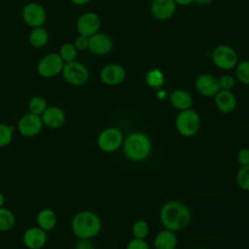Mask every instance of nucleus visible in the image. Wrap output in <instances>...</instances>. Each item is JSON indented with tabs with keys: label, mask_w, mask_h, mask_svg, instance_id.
Here are the masks:
<instances>
[{
	"label": "nucleus",
	"mask_w": 249,
	"mask_h": 249,
	"mask_svg": "<svg viewBox=\"0 0 249 249\" xmlns=\"http://www.w3.org/2000/svg\"><path fill=\"white\" fill-rule=\"evenodd\" d=\"M236 79L243 85H249V60L238 61L234 67Z\"/></svg>",
	"instance_id": "nucleus-28"
},
{
	"label": "nucleus",
	"mask_w": 249,
	"mask_h": 249,
	"mask_svg": "<svg viewBox=\"0 0 249 249\" xmlns=\"http://www.w3.org/2000/svg\"><path fill=\"white\" fill-rule=\"evenodd\" d=\"M48 106L49 105H48L47 99L41 95L33 96L28 101V104H27L28 112L35 114V115H39V116H41L43 114V112L47 109Z\"/></svg>",
	"instance_id": "nucleus-25"
},
{
	"label": "nucleus",
	"mask_w": 249,
	"mask_h": 249,
	"mask_svg": "<svg viewBox=\"0 0 249 249\" xmlns=\"http://www.w3.org/2000/svg\"><path fill=\"white\" fill-rule=\"evenodd\" d=\"M125 249H150V247L145 239L133 237L128 241Z\"/></svg>",
	"instance_id": "nucleus-32"
},
{
	"label": "nucleus",
	"mask_w": 249,
	"mask_h": 249,
	"mask_svg": "<svg viewBox=\"0 0 249 249\" xmlns=\"http://www.w3.org/2000/svg\"><path fill=\"white\" fill-rule=\"evenodd\" d=\"M218 80L221 89L231 90L235 86V78L232 75L224 74L220 78H218Z\"/></svg>",
	"instance_id": "nucleus-31"
},
{
	"label": "nucleus",
	"mask_w": 249,
	"mask_h": 249,
	"mask_svg": "<svg viewBox=\"0 0 249 249\" xmlns=\"http://www.w3.org/2000/svg\"><path fill=\"white\" fill-rule=\"evenodd\" d=\"M56 224V213L51 208H43L36 215V226H38L47 232L54 230Z\"/></svg>",
	"instance_id": "nucleus-20"
},
{
	"label": "nucleus",
	"mask_w": 249,
	"mask_h": 249,
	"mask_svg": "<svg viewBox=\"0 0 249 249\" xmlns=\"http://www.w3.org/2000/svg\"><path fill=\"white\" fill-rule=\"evenodd\" d=\"M50 40V35L48 30L43 27H35L32 28L31 32L28 35V41L30 45L35 49H42L47 46Z\"/></svg>",
	"instance_id": "nucleus-22"
},
{
	"label": "nucleus",
	"mask_w": 249,
	"mask_h": 249,
	"mask_svg": "<svg viewBox=\"0 0 249 249\" xmlns=\"http://www.w3.org/2000/svg\"><path fill=\"white\" fill-rule=\"evenodd\" d=\"M198 249H207V248H205V247H200V248H198Z\"/></svg>",
	"instance_id": "nucleus-41"
},
{
	"label": "nucleus",
	"mask_w": 249,
	"mask_h": 249,
	"mask_svg": "<svg viewBox=\"0 0 249 249\" xmlns=\"http://www.w3.org/2000/svg\"><path fill=\"white\" fill-rule=\"evenodd\" d=\"M101 26L100 17L93 12L82 14L76 20V29L80 35L90 37L97 33Z\"/></svg>",
	"instance_id": "nucleus-11"
},
{
	"label": "nucleus",
	"mask_w": 249,
	"mask_h": 249,
	"mask_svg": "<svg viewBox=\"0 0 249 249\" xmlns=\"http://www.w3.org/2000/svg\"><path fill=\"white\" fill-rule=\"evenodd\" d=\"M160 220L164 229L176 232L184 230L190 224L192 213L185 203L169 200L160 207Z\"/></svg>",
	"instance_id": "nucleus-1"
},
{
	"label": "nucleus",
	"mask_w": 249,
	"mask_h": 249,
	"mask_svg": "<svg viewBox=\"0 0 249 249\" xmlns=\"http://www.w3.org/2000/svg\"><path fill=\"white\" fill-rule=\"evenodd\" d=\"M123 142V132L116 126L104 128L99 132L96 139L97 147L104 153H114L118 151L122 147Z\"/></svg>",
	"instance_id": "nucleus-7"
},
{
	"label": "nucleus",
	"mask_w": 249,
	"mask_h": 249,
	"mask_svg": "<svg viewBox=\"0 0 249 249\" xmlns=\"http://www.w3.org/2000/svg\"><path fill=\"white\" fill-rule=\"evenodd\" d=\"M122 147L126 159L132 161H142L152 152V141L147 134L136 131L124 139Z\"/></svg>",
	"instance_id": "nucleus-3"
},
{
	"label": "nucleus",
	"mask_w": 249,
	"mask_h": 249,
	"mask_svg": "<svg viewBox=\"0 0 249 249\" xmlns=\"http://www.w3.org/2000/svg\"><path fill=\"white\" fill-rule=\"evenodd\" d=\"M78 53L79 52L75 48L74 44L69 43V42L62 44L58 51V54L61 57V59L64 61V63L76 60V58L78 56Z\"/></svg>",
	"instance_id": "nucleus-26"
},
{
	"label": "nucleus",
	"mask_w": 249,
	"mask_h": 249,
	"mask_svg": "<svg viewBox=\"0 0 249 249\" xmlns=\"http://www.w3.org/2000/svg\"><path fill=\"white\" fill-rule=\"evenodd\" d=\"M74 5H77V6H83V5H86L88 3H89L91 0H70Z\"/></svg>",
	"instance_id": "nucleus-39"
},
{
	"label": "nucleus",
	"mask_w": 249,
	"mask_h": 249,
	"mask_svg": "<svg viewBox=\"0 0 249 249\" xmlns=\"http://www.w3.org/2000/svg\"><path fill=\"white\" fill-rule=\"evenodd\" d=\"M61 75L63 80L73 87L84 86L89 79V71L88 67L77 60L64 63Z\"/></svg>",
	"instance_id": "nucleus-6"
},
{
	"label": "nucleus",
	"mask_w": 249,
	"mask_h": 249,
	"mask_svg": "<svg viewBox=\"0 0 249 249\" xmlns=\"http://www.w3.org/2000/svg\"><path fill=\"white\" fill-rule=\"evenodd\" d=\"M15 127L11 124L0 123V148L9 146L14 139Z\"/></svg>",
	"instance_id": "nucleus-27"
},
{
	"label": "nucleus",
	"mask_w": 249,
	"mask_h": 249,
	"mask_svg": "<svg viewBox=\"0 0 249 249\" xmlns=\"http://www.w3.org/2000/svg\"><path fill=\"white\" fill-rule=\"evenodd\" d=\"M16 225V216L12 210L3 206L0 207V231H11Z\"/></svg>",
	"instance_id": "nucleus-24"
},
{
	"label": "nucleus",
	"mask_w": 249,
	"mask_h": 249,
	"mask_svg": "<svg viewBox=\"0 0 249 249\" xmlns=\"http://www.w3.org/2000/svg\"><path fill=\"white\" fill-rule=\"evenodd\" d=\"M173 1L175 2L176 5H179V6H189L195 2V0H173Z\"/></svg>",
	"instance_id": "nucleus-37"
},
{
	"label": "nucleus",
	"mask_w": 249,
	"mask_h": 249,
	"mask_svg": "<svg viewBox=\"0 0 249 249\" xmlns=\"http://www.w3.org/2000/svg\"><path fill=\"white\" fill-rule=\"evenodd\" d=\"M177 9V5L173 0H153L151 4L152 16L160 20L165 21L170 19Z\"/></svg>",
	"instance_id": "nucleus-17"
},
{
	"label": "nucleus",
	"mask_w": 249,
	"mask_h": 249,
	"mask_svg": "<svg viewBox=\"0 0 249 249\" xmlns=\"http://www.w3.org/2000/svg\"><path fill=\"white\" fill-rule=\"evenodd\" d=\"M235 181L239 189L249 192V165L240 166L235 174Z\"/></svg>",
	"instance_id": "nucleus-29"
},
{
	"label": "nucleus",
	"mask_w": 249,
	"mask_h": 249,
	"mask_svg": "<svg viewBox=\"0 0 249 249\" xmlns=\"http://www.w3.org/2000/svg\"><path fill=\"white\" fill-rule=\"evenodd\" d=\"M99 78L100 81L106 86H118L125 80L126 71L121 64L110 63L101 68Z\"/></svg>",
	"instance_id": "nucleus-12"
},
{
	"label": "nucleus",
	"mask_w": 249,
	"mask_h": 249,
	"mask_svg": "<svg viewBox=\"0 0 249 249\" xmlns=\"http://www.w3.org/2000/svg\"><path fill=\"white\" fill-rule=\"evenodd\" d=\"M217 109L224 114L232 113L237 105L236 97L231 90L220 89L214 96Z\"/></svg>",
	"instance_id": "nucleus-18"
},
{
	"label": "nucleus",
	"mask_w": 249,
	"mask_h": 249,
	"mask_svg": "<svg viewBox=\"0 0 249 249\" xmlns=\"http://www.w3.org/2000/svg\"><path fill=\"white\" fill-rule=\"evenodd\" d=\"M175 127L183 137L195 136L200 128V117L193 108L179 111L175 118Z\"/></svg>",
	"instance_id": "nucleus-4"
},
{
	"label": "nucleus",
	"mask_w": 249,
	"mask_h": 249,
	"mask_svg": "<svg viewBox=\"0 0 249 249\" xmlns=\"http://www.w3.org/2000/svg\"><path fill=\"white\" fill-rule=\"evenodd\" d=\"M113 39L106 33L97 32L89 37L88 50L94 55H106L113 49Z\"/></svg>",
	"instance_id": "nucleus-15"
},
{
	"label": "nucleus",
	"mask_w": 249,
	"mask_h": 249,
	"mask_svg": "<svg viewBox=\"0 0 249 249\" xmlns=\"http://www.w3.org/2000/svg\"><path fill=\"white\" fill-rule=\"evenodd\" d=\"M236 160L240 166L249 165V149L242 148L237 152Z\"/></svg>",
	"instance_id": "nucleus-34"
},
{
	"label": "nucleus",
	"mask_w": 249,
	"mask_h": 249,
	"mask_svg": "<svg viewBox=\"0 0 249 249\" xmlns=\"http://www.w3.org/2000/svg\"><path fill=\"white\" fill-rule=\"evenodd\" d=\"M74 46L78 52H84L89 48V37L84 35H78L74 40Z\"/></svg>",
	"instance_id": "nucleus-33"
},
{
	"label": "nucleus",
	"mask_w": 249,
	"mask_h": 249,
	"mask_svg": "<svg viewBox=\"0 0 249 249\" xmlns=\"http://www.w3.org/2000/svg\"><path fill=\"white\" fill-rule=\"evenodd\" d=\"M70 228L78 239H92L100 233L102 221L96 213L90 210H81L72 217Z\"/></svg>",
	"instance_id": "nucleus-2"
},
{
	"label": "nucleus",
	"mask_w": 249,
	"mask_h": 249,
	"mask_svg": "<svg viewBox=\"0 0 249 249\" xmlns=\"http://www.w3.org/2000/svg\"><path fill=\"white\" fill-rule=\"evenodd\" d=\"M165 82L163 72L159 68L150 69L145 75L146 85L153 89H160L162 88Z\"/></svg>",
	"instance_id": "nucleus-23"
},
{
	"label": "nucleus",
	"mask_w": 249,
	"mask_h": 249,
	"mask_svg": "<svg viewBox=\"0 0 249 249\" xmlns=\"http://www.w3.org/2000/svg\"><path fill=\"white\" fill-rule=\"evenodd\" d=\"M5 202H6L5 196L3 195V193L0 192V207H3L5 205Z\"/></svg>",
	"instance_id": "nucleus-40"
},
{
	"label": "nucleus",
	"mask_w": 249,
	"mask_h": 249,
	"mask_svg": "<svg viewBox=\"0 0 249 249\" xmlns=\"http://www.w3.org/2000/svg\"><path fill=\"white\" fill-rule=\"evenodd\" d=\"M157 97L160 99V100H164L166 97H167V93L164 89H157Z\"/></svg>",
	"instance_id": "nucleus-36"
},
{
	"label": "nucleus",
	"mask_w": 249,
	"mask_h": 249,
	"mask_svg": "<svg viewBox=\"0 0 249 249\" xmlns=\"http://www.w3.org/2000/svg\"><path fill=\"white\" fill-rule=\"evenodd\" d=\"M178 243L175 231L169 230H162L157 233L154 239L155 249H176Z\"/></svg>",
	"instance_id": "nucleus-21"
},
{
	"label": "nucleus",
	"mask_w": 249,
	"mask_h": 249,
	"mask_svg": "<svg viewBox=\"0 0 249 249\" xmlns=\"http://www.w3.org/2000/svg\"><path fill=\"white\" fill-rule=\"evenodd\" d=\"M213 1H214V0H195V3H196L198 6L205 7V6L210 5Z\"/></svg>",
	"instance_id": "nucleus-38"
},
{
	"label": "nucleus",
	"mask_w": 249,
	"mask_h": 249,
	"mask_svg": "<svg viewBox=\"0 0 249 249\" xmlns=\"http://www.w3.org/2000/svg\"><path fill=\"white\" fill-rule=\"evenodd\" d=\"M168 98H169L170 105L178 111L190 109V108H192L193 103H194L191 93L189 91H187L186 89H182L173 90L169 94Z\"/></svg>",
	"instance_id": "nucleus-19"
},
{
	"label": "nucleus",
	"mask_w": 249,
	"mask_h": 249,
	"mask_svg": "<svg viewBox=\"0 0 249 249\" xmlns=\"http://www.w3.org/2000/svg\"><path fill=\"white\" fill-rule=\"evenodd\" d=\"M131 231H132L133 237L145 239L150 232L149 224L145 220H137L133 223Z\"/></svg>",
	"instance_id": "nucleus-30"
},
{
	"label": "nucleus",
	"mask_w": 249,
	"mask_h": 249,
	"mask_svg": "<svg viewBox=\"0 0 249 249\" xmlns=\"http://www.w3.org/2000/svg\"><path fill=\"white\" fill-rule=\"evenodd\" d=\"M195 88L199 94L205 97H214L221 89L218 78L209 73L198 75L195 81Z\"/></svg>",
	"instance_id": "nucleus-14"
},
{
	"label": "nucleus",
	"mask_w": 249,
	"mask_h": 249,
	"mask_svg": "<svg viewBox=\"0 0 249 249\" xmlns=\"http://www.w3.org/2000/svg\"><path fill=\"white\" fill-rule=\"evenodd\" d=\"M44 124L41 116L32 114L30 112L22 115L17 124V129L18 133L26 138L35 137L41 133Z\"/></svg>",
	"instance_id": "nucleus-9"
},
{
	"label": "nucleus",
	"mask_w": 249,
	"mask_h": 249,
	"mask_svg": "<svg viewBox=\"0 0 249 249\" xmlns=\"http://www.w3.org/2000/svg\"><path fill=\"white\" fill-rule=\"evenodd\" d=\"M21 17L26 25L35 28L43 26L47 19V13L43 5L38 2H29L24 5Z\"/></svg>",
	"instance_id": "nucleus-10"
},
{
	"label": "nucleus",
	"mask_w": 249,
	"mask_h": 249,
	"mask_svg": "<svg viewBox=\"0 0 249 249\" xmlns=\"http://www.w3.org/2000/svg\"><path fill=\"white\" fill-rule=\"evenodd\" d=\"M41 119L44 126L50 129H57L60 128L65 121L66 115L64 111L58 106H48L47 109L41 115Z\"/></svg>",
	"instance_id": "nucleus-16"
},
{
	"label": "nucleus",
	"mask_w": 249,
	"mask_h": 249,
	"mask_svg": "<svg viewBox=\"0 0 249 249\" xmlns=\"http://www.w3.org/2000/svg\"><path fill=\"white\" fill-rule=\"evenodd\" d=\"M74 249H95V246L91 239H78Z\"/></svg>",
	"instance_id": "nucleus-35"
},
{
	"label": "nucleus",
	"mask_w": 249,
	"mask_h": 249,
	"mask_svg": "<svg viewBox=\"0 0 249 249\" xmlns=\"http://www.w3.org/2000/svg\"><path fill=\"white\" fill-rule=\"evenodd\" d=\"M213 64L224 71L234 69L238 63V54L236 51L229 45H219L215 47L211 53Z\"/></svg>",
	"instance_id": "nucleus-5"
},
{
	"label": "nucleus",
	"mask_w": 249,
	"mask_h": 249,
	"mask_svg": "<svg viewBox=\"0 0 249 249\" xmlns=\"http://www.w3.org/2000/svg\"><path fill=\"white\" fill-rule=\"evenodd\" d=\"M47 241L48 232L38 226L29 227L22 233V243L27 249H42Z\"/></svg>",
	"instance_id": "nucleus-13"
},
{
	"label": "nucleus",
	"mask_w": 249,
	"mask_h": 249,
	"mask_svg": "<svg viewBox=\"0 0 249 249\" xmlns=\"http://www.w3.org/2000/svg\"><path fill=\"white\" fill-rule=\"evenodd\" d=\"M64 61L58 53H49L44 55L37 63V73L46 79H51L61 74Z\"/></svg>",
	"instance_id": "nucleus-8"
}]
</instances>
